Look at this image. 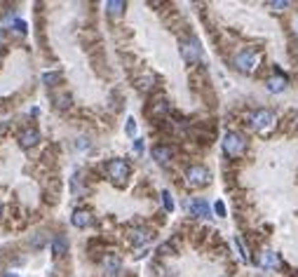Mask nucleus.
I'll use <instances>...</instances> for the list:
<instances>
[{
  "instance_id": "obj_1",
  "label": "nucleus",
  "mask_w": 298,
  "mask_h": 277,
  "mask_svg": "<svg viewBox=\"0 0 298 277\" xmlns=\"http://www.w3.org/2000/svg\"><path fill=\"white\" fill-rule=\"evenodd\" d=\"M251 127L256 129V132H270L272 127H275V115H272V111H268V108H259V111L251 113Z\"/></svg>"
},
{
  "instance_id": "obj_2",
  "label": "nucleus",
  "mask_w": 298,
  "mask_h": 277,
  "mask_svg": "<svg viewBox=\"0 0 298 277\" xmlns=\"http://www.w3.org/2000/svg\"><path fill=\"white\" fill-rule=\"evenodd\" d=\"M244 148H247V141H244L242 134H237V132L226 134V138H223V150H226V155L237 157L244 153Z\"/></svg>"
},
{
  "instance_id": "obj_3",
  "label": "nucleus",
  "mask_w": 298,
  "mask_h": 277,
  "mask_svg": "<svg viewBox=\"0 0 298 277\" xmlns=\"http://www.w3.org/2000/svg\"><path fill=\"white\" fill-rule=\"evenodd\" d=\"M209 181H211V174H209L207 167H202V165L188 167V172H186V183H188V186L200 188V186H207Z\"/></svg>"
},
{
  "instance_id": "obj_4",
  "label": "nucleus",
  "mask_w": 298,
  "mask_h": 277,
  "mask_svg": "<svg viewBox=\"0 0 298 277\" xmlns=\"http://www.w3.org/2000/svg\"><path fill=\"white\" fill-rule=\"evenodd\" d=\"M259 59H261L259 52L247 47V50H242L237 56H235V66H237L242 73H254L256 66H259Z\"/></svg>"
},
{
  "instance_id": "obj_5",
  "label": "nucleus",
  "mask_w": 298,
  "mask_h": 277,
  "mask_svg": "<svg viewBox=\"0 0 298 277\" xmlns=\"http://www.w3.org/2000/svg\"><path fill=\"white\" fill-rule=\"evenodd\" d=\"M106 169H108V176H111L115 183H125L129 179V165L125 160H120V157H115V160L108 162Z\"/></svg>"
},
{
  "instance_id": "obj_6",
  "label": "nucleus",
  "mask_w": 298,
  "mask_h": 277,
  "mask_svg": "<svg viewBox=\"0 0 298 277\" xmlns=\"http://www.w3.org/2000/svg\"><path fill=\"white\" fill-rule=\"evenodd\" d=\"M181 54L188 64H195V61H200V56H202V47H200L197 40H186V43L181 45Z\"/></svg>"
},
{
  "instance_id": "obj_7",
  "label": "nucleus",
  "mask_w": 298,
  "mask_h": 277,
  "mask_svg": "<svg viewBox=\"0 0 298 277\" xmlns=\"http://www.w3.org/2000/svg\"><path fill=\"white\" fill-rule=\"evenodd\" d=\"M268 92H272V94H280V92H284V89H287V85H289V80H287V75H284V73H280V71H275L270 75V78H268Z\"/></svg>"
},
{
  "instance_id": "obj_8",
  "label": "nucleus",
  "mask_w": 298,
  "mask_h": 277,
  "mask_svg": "<svg viewBox=\"0 0 298 277\" xmlns=\"http://www.w3.org/2000/svg\"><path fill=\"white\" fill-rule=\"evenodd\" d=\"M259 266L261 268H282V261L272 249H263L259 256Z\"/></svg>"
},
{
  "instance_id": "obj_9",
  "label": "nucleus",
  "mask_w": 298,
  "mask_h": 277,
  "mask_svg": "<svg viewBox=\"0 0 298 277\" xmlns=\"http://www.w3.org/2000/svg\"><path fill=\"white\" fill-rule=\"evenodd\" d=\"M188 211L197 219H207L209 216V202H205V200L197 197V200H193V202H188Z\"/></svg>"
},
{
  "instance_id": "obj_10",
  "label": "nucleus",
  "mask_w": 298,
  "mask_h": 277,
  "mask_svg": "<svg viewBox=\"0 0 298 277\" xmlns=\"http://www.w3.org/2000/svg\"><path fill=\"white\" fill-rule=\"evenodd\" d=\"M71 221L75 228H87L89 223H92V214H89L87 209H77V211H73Z\"/></svg>"
},
{
  "instance_id": "obj_11",
  "label": "nucleus",
  "mask_w": 298,
  "mask_h": 277,
  "mask_svg": "<svg viewBox=\"0 0 298 277\" xmlns=\"http://www.w3.org/2000/svg\"><path fill=\"white\" fill-rule=\"evenodd\" d=\"M171 155H174V150H171L169 146H155L153 148V157H155V162H160V165H167V162L171 160Z\"/></svg>"
},
{
  "instance_id": "obj_12",
  "label": "nucleus",
  "mask_w": 298,
  "mask_h": 277,
  "mask_svg": "<svg viewBox=\"0 0 298 277\" xmlns=\"http://www.w3.org/2000/svg\"><path fill=\"white\" fill-rule=\"evenodd\" d=\"M68 251V240L64 238V235H56L54 240H52V254L54 256H64Z\"/></svg>"
},
{
  "instance_id": "obj_13",
  "label": "nucleus",
  "mask_w": 298,
  "mask_h": 277,
  "mask_svg": "<svg viewBox=\"0 0 298 277\" xmlns=\"http://www.w3.org/2000/svg\"><path fill=\"white\" fill-rule=\"evenodd\" d=\"M132 242L134 244H148L150 240H153V233L150 230H144V228H136V230H132Z\"/></svg>"
},
{
  "instance_id": "obj_14",
  "label": "nucleus",
  "mask_w": 298,
  "mask_h": 277,
  "mask_svg": "<svg viewBox=\"0 0 298 277\" xmlns=\"http://www.w3.org/2000/svg\"><path fill=\"white\" fill-rule=\"evenodd\" d=\"M38 138H40V134L35 132V129H26V132L19 136V144H22L24 148H31V146L38 144Z\"/></svg>"
},
{
  "instance_id": "obj_15",
  "label": "nucleus",
  "mask_w": 298,
  "mask_h": 277,
  "mask_svg": "<svg viewBox=\"0 0 298 277\" xmlns=\"http://www.w3.org/2000/svg\"><path fill=\"white\" fill-rule=\"evenodd\" d=\"M104 268H106V272H111V275H115L117 270H120V259H117L115 254H108L104 259Z\"/></svg>"
},
{
  "instance_id": "obj_16",
  "label": "nucleus",
  "mask_w": 298,
  "mask_h": 277,
  "mask_svg": "<svg viewBox=\"0 0 298 277\" xmlns=\"http://www.w3.org/2000/svg\"><path fill=\"white\" fill-rule=\"evenodd\" d=\"M106 10H108L111 17H117V14H122V10H125V3H122V0H108V3H106Z\"/></svg>"
},
{
  "instance_id": "obj_17",
  "label": "nucleus",
  "mask_w": 298,
  "mask_h": 277,
  "mask_svg": "<svg viewBox=\"0 0 298 277\" xmlns=\"http://www.w3.org/2000/svg\"><path fill=\"white\" fill-rule=\"evenodd\" d=\"M268 7H272L275 12H282V10H287L289 3L287 0H272V3H268Z\"/></svg>"
},
{
  "instance_id": "obj_18",
  "label": "nucleus",
  "mask_w": 298,
  "mask_h": 277,
  "mask_svg": "<svg viewBox=\"0 0 298 277\" xmlns=\"http://www.w3.org/2000/svg\"><path fill=\"white\" fill-rule=\"evenodd\" d=\"M162 202H165V209H167V211L174 209V200H171L169 190H165V193H162Z\"/></svg>"
},
{
  "instance_id": "obj_19",
  "label": "nucleus",
  "mask_w": 298,
  "mask_h": 277,
  "mask_svg": "<svg viewBox=\"0 0 298 277\" xmlns=\"http://www.w3.org/2000/svg\"><path fill=\"white\" fill-rule=\"evenodd\" d=\"M59 78H61L59 73H45V75H43V83L45 85H52V83H56Z\"/></svg>"
},
{
  "instance_id": "obj_20",
  "label": "nucleus",
  "mask_w": 298,
  "mask_h": 277,
  "mask_svg": "<svg viewBox=\"0 0 298 277\" xmlns=\"http://www.w3.org/2000/svg\"><path fill=\"white\" fill-rule=\"evenodd\" d=\"M127 134H129V136L136 134V122H134V117H129V120H127Z\"/></svg>"
},
{
  "instance_id": "obj_21",
  "label": "nucleus",
  "mask_w": 298,
  "mask_h": 277,
  "mask_svg": "<svg viewBox=\"0 0 298 277\" xmlns=\"http://www.w3.org/2000/svg\"><path fill=\"white\" fill-rule=\"evenodd\" d=\"M214 209H216V214H218V216H226V205H223V202H216Z\"/></svg>"
},
{
  "instance_id": "obj_22",
  "label": "nucleus",
  "mask_w": 298,
  "mask_h": 277,
  "mask_svg": "<svg viewBox=\"0 0 298 277\" xmlns=\"http://www.w3.org/2000/svg\"><path fill=\"white\" fill-rule=\"evenodd\" d=\"M134 150H136V153H141V150H144V144H141V141H136V144H134Z\"/></svg>"
},
{
  "instance_id": "obj_23",
  "label": "nucleus",
  "mask_w": 298,
  "mask_h": 277,
  "mask_svg": "<svg viewBox=\"0 0 298 277\" xmlns=\"http://www.w3.org/2000/svg\"><path fill=\"white\" fill-rule=\"evenodd\" d=\"M3 277H19V275H17V272H5Z\"/></svg>"
},
{
  "instance_id": "obj_24",
  "label": "nucleus",
  "mask_w": 298,
  "mask_h": 277,
  "mask_svg": "<svg viewBox=\"0 0 298 277\" xmlns=\"http://www.w3.org/2000/svg\"><path fill=\"white\" fill-rule=\"evenodd\" d=\"M0 45H3V28H0Z\"/></svg>"
},
{
  "instance_id": "obj_25",
  "label": "nucleus",
  "mask_w": 298,
  "mask_h": 277,
  "mask_svg": "<svg viewBox=\"0 0 298 277\" xmlns=\"http://www.w3.org/2000/svg\"><path fill=\"white\" fill-rule=\"evenodd\" d=\"M296 26H298V24H296Z\"/></svg>"
}]
</instances>
